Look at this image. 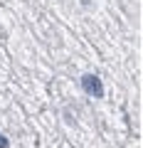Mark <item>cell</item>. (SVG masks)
<instances>
[{"instance_id":"cell-1","label":"cell","mask_w":143,"mask_h":148,"mask_svg":"<svg viewBox=\"0 0 143 148\" xmlns=\"http://www.w3.org/2000/svg\"><path fill=\"white\" fill-rule=\"evenodd\" d=\"M81 89L86 91V94H91V96H104V86H101V82H99V77H94V74H84L81 77Z\"/></svg>"},{"instance_id":"cell-2","label":"cell","mask_w":143,"mask_h":148,"mask_svg":"<svg viewBox=\"0 0 143 148\" xmlns=\"http://www.w3.org/2000/svg\"><path fill=\"white\" fill-rule=\"evenodd\" d=\"M0 148H8V138L3 136V133H0Z\"/></svg>"}]
</instances>
